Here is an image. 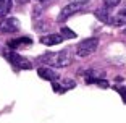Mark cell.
I'll return each mask as SVG.
<instances>
[{"mask_svg": "<svg viewBox=\"0 0 126 123\" xmlns=\"http://www.w3.org/2000/svg\"><path fill=\"white\" fill-rule=\"evenodd\" d=\"M42 62L48 63V65H53V67L63 68V67H68L71 63V53L68 50H62V52H57V53L50 52V53L42 57Z\"/></svg>", "mask_w": 126, "mask_h": 123, "instance_id": "1", "label": "cell"}, {"mask_svg": "<svg viewBox=\"0 0 126 123\" xmlns=\"http://www.w3.org/2000/svg\"><path fill=\"white\" fill-rule=\"evenodd\" d=\"M99 45V39L97 37H89V39H84L78 44V49H76V53L78 57H87L94 52Z\"/></svg>", "mask_w": 126, "mask_h": 123, "instance_id": "2", "label": "cell"}, {"mask_svg": "<svg viewBox=\"0 0 126 123\" xmlns=\"http://www.w3.org/2000/svg\"><path fill=\"white\" fill-rule=\"evenodd\" d=\"M5 57L8 58V62L10 63H13L16 68H21V70H31V62L28 58H24V57H21L19 53L13 52V50H8V52H5Z\"/></svg>", "mask_w": 126, "mask_h": 123, "instance_id": "3", "label": "cell"}, {"mask_svg": "<svg viewBox=\"0 0 126 123\" xmlns=\"http://www.w3.org/2000/svg\"><path fill=\"white\" fill-rule=\"evenodd\" d=\"M19 28V21L16 18H5L0 23V31L2 33H16Z\"/></svg>", "mask_w": 126, "mask_h": 123, "instance_id": "4", "label": "cell"}, {"mask_svg": "<svg viewBox=\"0 0 126 123\" xmlns=\"http://www.w3.org/2000/svg\"><path fill=\"white\" fill-rule=\"evenodd\" d=\"M81 8H82V3H78V2H71L70 5H66V7L62 10V13H60V16H58V21L66 19L68 16L74 15V13H76V11H79Z\"/></svg>", "mask_w": 126, "mask_h": 123, "instance_id": "5", "label": "cell"}, {"mask_svg": "<svg viewBox=\"0 0 126 123\" xmlns=\"http://www.w3.org/2000/svg\"><path fill=\"white\" fill-rule=\"evenodd\" d=\"M63 34L60 33V34H47V36H42L41 37V44H44V45H47V47H50V45H57V44H60V42L63 41Z\"/></svg>", "mask_w": 126, "mask_h": 123, "instance_id": "6", "label": "cell"}, {"mask_svg": "<svg viewBox=\"0 0 126 123\" xmlns=\"http://www.w3.org/2000/svg\"><path fill=\"white\" fill-rule=\"evenodd\" d=\"M37 75L41 76L42 79H47V81H57V79H58V75H57L52 68H45V67L39 68V70H37Z\"/></svg>", "mask_w": 126, "mask_h": 123, "instance_id": "7", "label": "cell"}, {"mask_svg": "<svg viewBox=\"0 0 126 123\" xmlns=\"http://www.w3.org/2000/svg\"><path fill=\"white\" fill-rule=\"evenodd\" d=\"M11 3H13L11 0H0V18H3V16H7L10 13Z\"/></svg>", "mask_w": 126, "mask_h": 123, "instance_id": "8", "label": "cell"}, {"mask_svg": "<svg viewBox=\"0 0 126 123\" xmlns=\"http://www.w3.org/2000/svg\"><path fill=\"white\" fill-rule=\"evenodd\" d=\"M95 16L99 19H102L104 23H110V24H111V19H113V18H110V15H108L107 10H97L95 11Z\"/></svg>", "mask_w": 126, "mask_h": 123, "instance_id": "9", "label": "cell"}, {"mask_svg": "<svg viewBox=\"0 0 126 123\" xmlns=\"http://www.w3.org/2000/svg\"><path fill=\"white\" fill-rule=\"evenodd\" d=\"M19 44H31V39L29 37H21V39H18V41H11L10 42L11 47H18Z\"/></svg>", "mask_w": 126, "mask_h": 123, "instance_id": "10", "label": "cell"}, {"mask_svg": "<svg viewBox=\"0 0 126 123\" xmlns=\"http://www.w3.org/2000/svg\"><path fill=\"white\" fill-rule=\"evenodd\" d=\"M62 34H63V37H68V39L76 37V34H74L71 29H68V28H62Z\"/></svg>", "mask_w": 126, "mask_h": 123, "instance_id": "11", "label": "cell"}, {"mask_svg": "<svg viewBox=\"0 0 126 123\" xmlns=\"http://www.w3.org/2000/svg\"><path fill=\"white\" fill-rule=\"evenodd\" d=\"M120 2H121V0H104V5L107 8H113V7H116V5H120Z\"/></svg>", "mask_w": 126, "mask_h": 123, "instance_id": "12", "label": "cell"}, {"mask_svg": "<svg viewBox=\"0 0 126 123\" xmlns=\"http://www.w3.org/2000/svg\"><path fill=\"white\" fill-rule=\"evenodd\" d=\"M118 92L121 94V97H123V102L126 104V88H118Z\"/></svg>", "mask_w": 126, "mask_h": 123, "instance_id": "13", "label": "cell"}, {"mask_svg": "<svg viewBox=\"0 0 126 123\" xmlns=\"http://www.w3.org/2000/svg\"><path fill=\"white\" fill-rule=\"evenodd\" d=\"M73 2H78V3H86V2H89V0H73Z\"/></svg>", "mask_w": 126, "mask_h": 123, "instance_id": "14", "label": "cell"}, {"mask_svg": "<svg viewBox=\"0 0 126 123\" xmlns=\"http://www.w3.org/2000/svg\"><path fill=\"white\" fill-rule=\"evenodd\" d=\"M120 15H121V16H123V18H125V19H126V10H123V11H121V13H120Z\"/></svg>", "mask_w": 126, "mask_h": 123, "instance_id": "15", "label": "cell"}, {"mask_svg": "<svg viewBox=\"0 0 126 123\" xmlns=\"http://www.w3.org/2000/svg\"><path fill=\"white\" fill-rule=\"evenodd\" d=\"M123 34H125V36H126V28H125V29H123Z\"/></svg>", "mask_w": 126, "mask_h": 123, "instance_id": "16", "label": "cell"}, {"mask_svg": "<svg viewBox=\"0 0 126 123\" xmlns=\"http://www.w3.org/2000/svg\"><path fill=\"white\" fill-rule=\"evenodd\" d=\"M39 2H47V0H39Z\"/></svg>", "mask_w": 126, "mask_h": 123, "instance_id": "17", "label": "cell"}]
</instances>
